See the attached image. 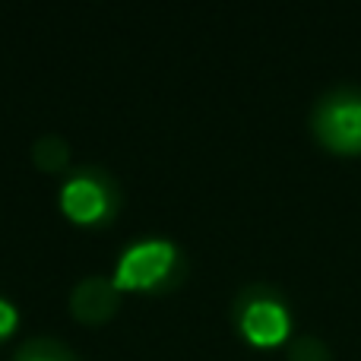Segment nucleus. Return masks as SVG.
Returning <instances> with one entry per match:
<instances>
[{"mask_svg":"<svg viewBox=\"0 0 361 361\" xmlns=\"http://www.w3.org/2000/svg\"><path fill=\"white\" fill-rule=\"evenodd\" d=\"M124 193L118 178L102 165H80L61 187V209L76 225H105L121 212Z\"/></svg>","mask_w":361,"mask_h":361,"instance_id":"nucleus-4","label":"nucleus"},{"mask_svg":"<svg viewBox=\"0 0 361 361\" xmlns=\"http://www.w3.org/2000/svg\"><path fill=\"white\" fill-rule=\"evenodd\" d=\"M13 361H80V355L54 336H32L13 352Z\"/></svg>","mask_w":361,"mask_h":361,"instance_id":"nucleus-7","label":"nucleus"},{"mask_svg":"<svg viewBox=\"0 0 361 361\" xmlns=\"http://www.w3.org/2000/svg\"><path fill=\"white\" fill-rule=\"evenodd\" d=\"M231 324L244 343L257 349H276L292 339V307L288 298L269 282H250L231 301Z\"/></svg>","mask_w":361,"mask_h":361,"instance_id":"nucleus-2","label":"nucleus"},{"mask_svg":"<svg viewBox=\"0 0 361 361\" xmlns=\"http://www.w3.org/2000/svg\"><path fill=\"white\" fill-rule=\"evenodd\" d=\"M311 137L333 156H361V89L352 82L326 89L311 108Z\"/></svg>","mask_w":361,"mask_h":361,"instance_id":"nucleus-3","label":"nucleus"},{"mask_svg":"<svg viewBox=\"0 0 361 361\" xmlns=\"http://www.w3.org/2000/svg\"><path fill=\"white\" fill-rule=\"evenodd\" d=\"M16 326H19V311L13 307V301L0 298V343H4V339H10Z\"/></svg>","mask_w":361,"mask_h":361,"instance_id":"nucleus-9","label":"nucleus"},{"mask_svg":"<svg viewBox=\"0 0 361 361\" xmlns=\"http://www.w3.org/2000/svg\"><path fill=\"white\" fill-rule=\"evenodd\" d=\"M187 276V257L169 238H140L127 244L114 267L121 292H171Z\"/></svg>","mask_w":361,"mask_h":361,"instance_id":"nucleus-1","label":"nucleus"},{"mask_svg":"<svg viewBox=\"0 0 361 361\" xmlns=\"http://www.w3.org/2000/svg\"><path fill=\"white\" fill-rule=\"evenodd\" d=\"M32 162L42 171H48V175H61L70 165V143L61 133H42L32 143Z\"/></svg>","mask_w":361,"mask_h":361,"instance_id":"nucleus-6","label":"nucleus"},{"mask_svg":"<svg viewBox=\"0 0 361 361\" xmlns=\"http://www.w3.org/2000/svg\"><path fill=\"white\" fill-rule=\"evenodd\" d=\"M286 358L288 361H333V352L320 336H314V333H301V336L288 339Z\"/></svg>","mask_w":361,"mask_h":361,"instance_id":"nucleus-8","label":"nucleus"},{"mask_svg":"<svg viewBox=\"0 0 361 361\" xmlns=\"http://www.w3.org/2000/svg\"><path fill=\"white\" fill-rule=\"evenodd\" d=\"M121 307V288L108 276H86L70 292V311L80 324H105Z\"/></svg>","mask_w":361,"mask_h":361,"instance_id":"nucleus-5","label":"nucleus"}]
</instances>
